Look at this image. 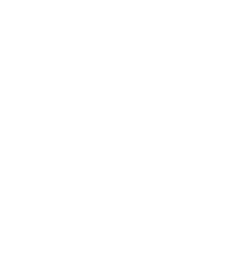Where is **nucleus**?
<instances>
[]
</instances>
